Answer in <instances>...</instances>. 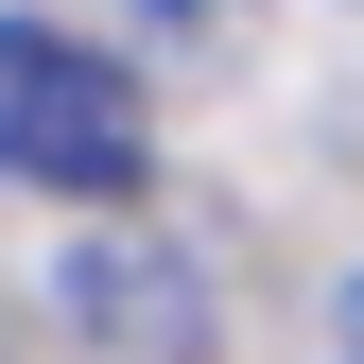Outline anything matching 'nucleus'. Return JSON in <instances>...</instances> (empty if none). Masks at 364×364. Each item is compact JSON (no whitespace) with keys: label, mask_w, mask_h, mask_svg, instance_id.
Returning a JSON list of instances; mask_svg holds the SVG:
<instances>
[{"label":"nucleus","mask_w":364,"mask_h":364,"mask_svg":"<svg viewBox=\"0 0 364 364\" xmlns=\"http://www.w3.org/2000/svg\"><path fill=\"white\" fill-rule=\"evenodd\" d=\"M139 35H156V53H243L260 0H139Z\"/></svg>","instance_id":"obj_3"},{"label":"nucleus","mask_w":364,"mask_h":364,"mask_svg":"<svg viewBox=\"0 0 364 364\" xmlns=\"http://www.w3.org/2000/svg\"><path fill=\"white\" fill-rule=\"evenodd\" d=\"M70 330L105 347V364H208L225 312H208V278L173 243H70Z\"/></svg>","instance_id":"obj_2"},{"label":"nucleus","mask_w":364,"mask_h":364,"mask_svg":"<svg viewBox=\"0 0 364 364\" xmlns=\"http://www.w3.org/2000/svg\"><path fill=\"white\" fill-rule=\"evenodd\" d=\"M347 330H364V295H347Z\"/></svg>","instance_id":"obj_4"},{"label":"nucleus","mask_w":364,"mask_h":364,"mask_svg":"<svg viewBox=\"0 0 364 364\" xmlns=\"http://www.w3.org/2000/svg\"><path fill=\"white\" fill-rule=\"evenodd\" d=\"M139 156H156L139 70H105L87 35L0 18V173L18 191H139Z\"/></svg>","instance_id":"obj_1"}]
</instances>
